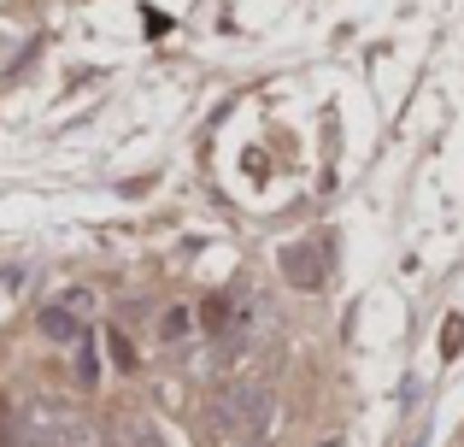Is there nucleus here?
<instances>
[{"label":"nucleus","mask_w":464,"mask_h":447,"mask_svg":"<svg viewBox=\"0 0 464 447\" xmlns=\"http://www.w3.org/2000/svg\"><path fill=\"white\" fill-rule=\"evenodd\" d=\"M459 342H464V318H447V335H441V347H447V354H459Z\"/></svg>","instance_id":"0eeeda50"},{"label":"nucleus","mask_w":464,"mask_h":447,"mask_svg":"<svg viewBox=\"0 0 464 447\" xmlns=\"http://www.w3.org/2000/svg\"><path fill=\"white\" fill-rule=\"evenodd\" d=\"M118 447H165L148 418H118Z\"/></svg>","instance_id":"7ed1b4c3"},{"label":"nucleus","mask_w":464,"mask_h":447,"mask_svg":"<svg viewBox=\"0 0 464 447\" xmlns=\"http://www.w3.org/2000/svg\"><path fill=\"white\" fill-rule=\"evenodd\" d=\"M324 241H295V248H283V277L295 288H324Z\"/></svg>","instance_id":"f03ea898"},{"label":"nucleus","mask_w":464,"mask_h":447,"mask_svg":"<svg viewBox=\"0 0 464 447\" xmlns=\"http://www.w3.org/2000/svg\"><path fill=\"white\" fill-rule=\"evenodd\" d=\"M89 312H94V295H89V288H65L53 306H42V335L53 347H77L82 330H89Z\"/></svg>","instance_id":"f257e3e1"},{"label":"nucleus","mask_w":464,"mask_h":447,"mask_svg":"<svg viewBox=\"0 0 464 447\" xmlns=\"http://www.w3.org/2000/svg\"><path fill=\"white\" fill-rule=\"evenodd\" d=\"M188 330H194V306H170L165 318H159V342H165V347H170V342H182Z\"/></svg>","instance_id":"20e7f679"},{"label":"nucleus","mask_w":464,"mask_h":447,"mask_svg":"<svg viewBox=\"0 0 464 447\" xmlns=\"http://www.w3.org/2000/svg\"><path fill=\"white\" fill-rule=\"evenodd\" d=\"M106 342H112V359H118V371H136V347H130L124 335L112 330V335H106Z\"/></svg>","instance_id":"423d86ee"},{"label":"nucleus","mask_w":464,"mask_h":447,"mask_svg":"<svg viewBox=\"0 0 464 447\" xmlns=\"http://www.w3.org/2000/svg\"><path fill=\"white\" fill-rule=\"evenodd\" d=\"M200 318H206V330H224V324H229V300H206V312H200Z\"/></svg>","instance_id":"39448f33"}]
</instances>
